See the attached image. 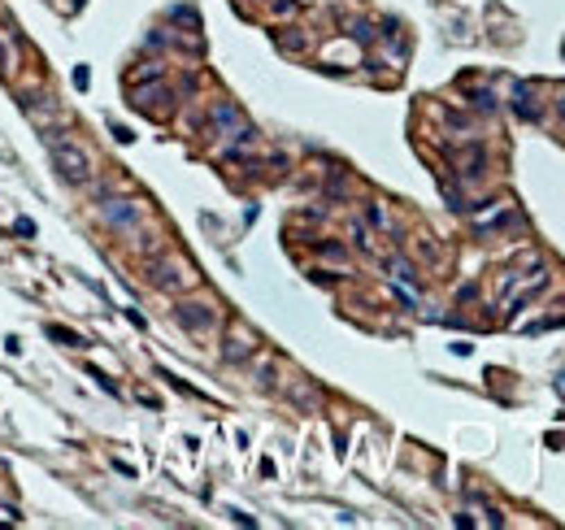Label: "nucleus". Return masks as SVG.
<instances>
[{
  "mask_svg": "<svg viewBox=\"0 0 565 530\" xmlns=\"http://www.w3.org/2000/svg\"><path fill=\"white\" fill-rule=\"evenodd\" d=\"M105 222H109V227H118V231H131L135 222H139V204H131V200H109V204H105Z\"/></svg>",
  "mask_w": 565,
  "mask_h": 530,
  "instance_id": "20e7f679",
  "label": "nucleus"
},
{
  "mask_svg": "<svg viewBox=\"0 0 565 530\" xmlns=\"http://www.w3.org/2000/svg\"><path fill=\"white\" fill-rule=\"evenodd\" d=\"M513 114H518L522 122H539V105H535V87H530V83H518V87H513Z\"/></svg>",
  "mask_w": 565,
  "mask_h": 530,
  "instance_id": "39448f33",
  "label": "nucleus"
},
{
  "mask_svg": "<svg viewBox=\"0 0 565 530\" xmlns=\"http://www.w3.org/2000/svg\"><path fill=\"white\" fill-rule=\"evenodd\" d=\"M557 109H561V118H565V100H561V105H557Z\"/></svg>",
  "mask_w": 565,
  "mask_h": 530,
  "instance_id": "a211bd4d",
  "label": "nucleus"
},
{
  "mask_svg": "<svg viewBox=\"0 0 565 530\" xmlns=\"http://www.w3.org/2000/svg\"><path fill=\"white\" fill-rule=\"evenodd\" d=\"M13 231H18V235H35V222H31V218H18V222H13Z\"/></svg>",
  "mask_w": 565,
  "mask_h": 530,
  "instance_id": "f8f14e48",
  "label": "nucleus"
},
{
  "mask_svg": "<svg viewBox=\"0 0 565 530\" xmlns=\"http://www.w3.org/2000/svg\"><path fill=\"white\" fill-rule=\"evenodd\" d=\"M322 252H327V256H335V261H344V248H339V244H318Z\"/></svg>",
  "mask_w": 565,
  "mask_h": 530,
  "instance_id": "2eb2a0df",
  "label": "nucleus"
},
{
  "mask_svg": "<svg viewBox=\"0 0 565 530\" xmlns=\"http://www.w3.org/2000/svg\"><path fill=\"white\" fill-rule=\"evenodd\" d=\"M483 170H487V157H483V148H470V157L461 161V179H478Z\"/></svg>",
  "mask_w": 565,
  "mask_h": 530,
  "instance_id": "6e6552de",
  "label": "nucleus"
},
{
  "mask_svg": "<svg viewBox=\"0 0 565 530\" xmlns=\"http://www.w3.org/2000/svg\"><path fill=\"white\" fill-rule=\"evenodd\" d=\"M252 352H257V344H252V335H231V344H226V352H222V357L226 361H248L252 357Z\"/></svg>",
  "mask_w": 565,
  "mask_h": 530,
  "instance_id": "0eeeda50",
  "label": "nucleus"
},
{
  "mask_svg": "<svg viewBox=\"0 0 565 530\" xmlns=\"http://www.w3.org/2000/svg\"><path fill=\"white\" fill-rule=\"evenodd\" d=\"M13 66V53H9V44H0V74H5Z\"/></svg>",
  "mask_w": 565,
  "mask_h": 530,
  "instance_id": "ddd939ff",
  "label": "nucleus"
},
{
  "mask_svg": "<svg viewBox=\"0 0 565 530\" xmlns=\"http://www.w3.org/2000/svg\"><path fill=\"white\" fill-rule=\"evenodd\" d=\"M392 274H396L400 283H413V270H409L405 261H392Z\"/></svg>",
  "mask_w": 565,
  "mask_h": 530,
  "instance_id": "9b49d317",
  "label": "nucleus"
},
{
  "mask_svg": "<svg viewBox=\"0 0 565 530\" xmlns=\"http://www.w3.org/2000/svg\"><path fill=\"white\" fill-rule=\"evenodd\" d=\"M474 109H483V114H492V109H496V96H492L487 87H483V91H474Z\"/></svg>",
  "mask_w": 565,
  "mask_h": 530,
  "instance_id": "9d476101",
  "label": "nucleus"
},
{
  "mask_svg": "<svg viewBox=\"0 0 565 530\" xmlns=\"http://www.w3.org/2000/svg\"><path fill=\"white\" fill-rule=\"evenodd\" d=\"M113 139H118V143H131L135 135H131V131H126V126H113Z\"/></svg>",
  "mask_w": 565,
  "mask_h": 530,
  "instance_id": "dca6fc26",
  "label": "nucleus"
},
{
  "mask_svg": "<svg viewBox=\"0 0 565 530\" xmlns=\"http://www.w3.org/2000/svg\"><path fill=\"white\" fill-rule=\"evenodd\" d=\"M48 157H53V170H57L61 183L83 187V183L92 179V157H87V148H78V143L53 139V143H48Z\"/></svg>",
  "mask_w": 565,
  "mask_h": 530,
  "instance_id": "f257e3e1",
  "label": "nucleus"
},
{
  "mask_svg": "<svg viewBox=\"0 0 565 530\" xmlns=\"http://www.w3.org/2000/svg\"><path fill=\"white\" fill-rule=\"evenodd\" d=\"M48 339H61L66 348H83V339H78L74 330H66V326H48Z\"/></svg>",
  "mask_w": 565,
  "mask_h": 530,
  "instance_id": "1a4fd4ad",
  "label": "nucleus"
},
{
  "mask_svg": "<svg viewBox=\"0 0 565 530\" xmlns=\"http://www.w3.org/2000/svg\"><path fill=\"white\" fill-rule=\"evenodd\" d=\"M557 391H561V396H565V374H557Z\"/></svg>",
  "mask_w": 565,
  "mask_h": 530,
  "instance_id": "f3484780",
  "label": "nucleus"
},
{
  "mask_svg": "<svg viewBox=\"0 0 565 530\" xmlns=\"http://www.w3.org/2000/svg\"><path fill=\"white\" fill-rule=\"evenodd\" d=\"M153 283L161 287V292H183V287L191 283V274H183V270L170 265V261H161V265H153Z\"/></svg>",
  "mask_w": 565,
  "mask_h": 530,
  "instance_id": "423d86ee",
  "label": "nucleus"
},
{
  "mask_svg": "<svg viewBox=\"0 0 565 530\" xmlns=\"http://www.w3.org/2000/svg\"><path fill=\"white\" fill-rule=\"evenodd\" d=\"M170 100H174V96L166 91V87H135V109H139V114H166V109H170Z\"/></svg>",
  "mask_w": 565,
  "mask_h": 530,
  "instance_id": "7ed1b4c3",
  "label": "nucleus"
},
{
  "mask_svg": "<svg viewBox=\"0 0 565 530\" xmlns=\"http://www.w3.org/2000/svg\"><path fill=\"white\" fill-rule=\"evenodd\" d=\"M78 5H83V0H74V9H78Z\"/></svg>",
  "mask_w": 565,
  "mask_h": 530,
  "instance_id": "6ab92c4d",
  "label": "nucleus"
},
{
  "mask_svg": "<svg viewBox=\"0 0 565 530\" xmlns=\"http://www.w3.org/2000/svg\"><path fill=\"white\" fill-rule=\"evenodd\" d=\"M370 222H374V227H387V213H383L379 204H370Z\"/></svg>",
  "mask_w": 565,
  "mask_h": 530,
  "instance_id": "4468645a",
  "label": "nucleus"
},
{
  "mask_svg": "<svg viewBox=\"0 0 565 530\" xmlns=\"http://www.w3.org/2000/svg\"><path fill=\"white\" fill-rule=\"evenodd\" d=\"M174 317H179V326H183V330H191V335H205V330H214V322H218V309H214L209 300H179Z\"/></svg>",
  "mask_w": 565,
  "mask_h": 530,
  "instance_id": "f03ea898",
  "label": "nucleus"
}]
</instances>
